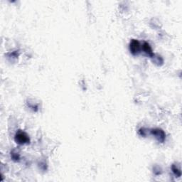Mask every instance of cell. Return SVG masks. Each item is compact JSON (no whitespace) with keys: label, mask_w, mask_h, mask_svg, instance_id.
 Wrapping results in <instances>:
<instances>
[{"label":"cell","mask_w":182,"mask_h":182,"mask_svg":"<svg viewBox=\"0 0 182 182\" xmlns=\"http://www.w3.org/2000/svg\"><path fill=\"white\" fill-rule=\"evenodd\" d=\"M14 140L19 144H28L30 141L28 135L26 132H23V131H19V132H17L14 137Z\"/></svg>","instance_id":"cell-1"},{"label":"cell","mask_w":182,"mask_h":182,"mask_svg":"<svg viewBox=\"0 0 182 182\" xmlns=\"http://www.w3.org/2000/svg\"><path fill=\"white\" fill-rule=\"evenodd\" d=\"M130 50L132 55H134V56L137 55L140 52V51H141L140 43L137 40H136V39H132L130 43Z\"/></svg>","instance_id":"cell-2"},{"label":"cell","mask_w":182,"mask_h":182,"mask_svg":"<svg viewBox=\"0 0 182 182\" xmlns=\"http://www.w3.org/2000/svg\"><path fill=\"white\" fill-rule=\"evenodd\" d=\"M152 135H153L160 142H164L165 140V133L160 129H154L151 131Z\"/></svg>","instance_id":"cell-3"},{"label":"cell","mask_w":182,"mask_h":182,"mask_svg":"<svg viewBox=\"0 0 182 182\" xmlns=\"http://www.w3.org/2000/svg\"><path fill=\"white\" fill-rule=\"evenodd\" d=\"M142 50H143L147 54H148L149 56H151V57L154 56V54H153L152 49L150 45H149L147 42H144L143 43V45H142Z\"/></svg>","instance_id":"cell-4"},{"label":"cell","mask_w":182,"mask_h":182,"mask_svg":"<svg viewBox=\"0 0 182 182\" xmlns=\"http://www.w3.org/2000/svg\"><path fill=\"white\" fill-rule=\"evenodd\" d=\"M172 171L173 172H174V174L176 175V176H181V171L179 170V169H177V168L176 167V166L175 165H173L172 166Z\"/></svg>","instance_id":"cell-5"},{"label":"cell","mask_w":182,"mask_h":182,"mask_svg":"<svg viewBox=\"0 0 182 182\" xmlns=\"http://www.w3.org/2000/svg\"><path fill=\"white\" fill-rule=\"evenodd\" d=\"M11 157L14 161H19V155L17 153H12L11 154Z\"/></svg>","instance_id":"cell-6"}]
</instances>
